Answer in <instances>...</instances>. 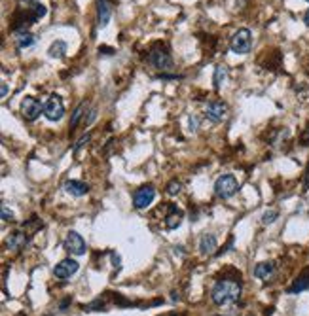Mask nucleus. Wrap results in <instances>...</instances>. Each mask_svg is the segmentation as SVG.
Returning a JSON list of instances; mask_svg holds the SVG:
<instances>
[{
  "mask_svg": "<svg viewBox=\"0 0 309 316\" xmlns=\"http://www.w3.org/2000/svg\"><path fill=\"white\" fill-rule=\"evenodd\" d=\"M239 295H241V282L233 281V279L218 281L213 286V290H211V299L218 307H224V305L237 301Z\"/></svg>",
  "mask_w": 309,
  "mask_h": 316,
  "instance_id": "1",
  "label": "nucleus"
},
{
  "mask_svg": "<svg viewBox=\"0 0 309 316\" xmlns=\"http://www.w3.org/2000/svg\"><path fill=\"white\" fill-rule=\"evenodd\" d=\"M239 189V184H237V178L233 176V174H222V176H218V180L215 182V193L216 197H220V199H230L233 195L237 193Z\"/></svg>",
  "mask_w": 309,
  "mask_h": 316,
  "instance_id": "2",
  "label": "nucleus"
},
{
  "mask_svg": "<svg viewBox=\"0 0 309 316\" xmlns=\"http://www.w3.org/2000/svg\"><path fill=\"white\" fill-rule=\"evenodd\" d=\"M252 48V34L249 29H239L230 40V50L237 55H247Z\"/></svg>",
  "mask_w": 309,
  "mask_h": 316,
  "instance_id": "3",
  "label": "nucleus"
},
{
  "mask_svg": "<svg viewBox=\"0 0 309 316\" xmlns=\"http://www.w3.org/2000/svg\"><path fill=\"white\" fill-rule=\"evenodd\" d=\"M44 115L50 120V122H59L63 115H65V104L61 101L59 95H50L48 101L44 102Z\"/></svg>",
  "mask_w": 309,
  "mask_h": 316,
  "instance_id": "4",
  "label": "nucleus"
},
{
  "mask_svg": "<svg viewBox=\"0 0 309 316\" xmlns=\"http://www.w3.org/2000/svg\"><path fill=\"white\" fill-rule=\"evenodd\" d=\"M154 199H156V187L150 186V184H148V186H143L133 193V207L137 210H143V209H146L148 205H152Z\"/></svg>",
  "mask_w": 309,
  "mask_h": 316,
  "instance_id": "5",
  "label": "nucleus"
},
{
  "mask_svg": "<svg viewBox=\"0 0 309 316\" xmlns=\"http://www.w3.org/2000/svg\"><path fill=\"white\" fill-rule=\"evenodd\" d=\"M66 252H71L74 256H84L86 254V241L82 239V235H78L76 231H68L66 233L65 241H63Z\"/></svg>",
  "mask_w": 309,
  "mask_h": 316,
  "instance_id": "6",
  "label": "nucleus"
},
{
  "mask_svg": "<svg viewBox=\"0 0 309 316\" xmlns=\"http://www.w3.org/2000/svg\"><path fill=\"white\" fill-rule=\"evenodd\" d=\"M148 63L158 70H173V57L165 50H154L148 55Z\"/></svg>",
  "mask_w": 309,
  "mask_h": 316,
  "instance_id": "7",
  "label": "nucleus"
},
{
  "mask_svg": "<svg viewBox=\"0 0 309 316\" xmlns=\"http://www.w3.org/2000/svg\"><path fill=\"white\" fill-rule=\"evenodd\" d=\"M78 261H74L72 258H66V259H61L57 265L53 267V274L61 279V281H66V279H71L72 274L78 273Z\"/></svg>",
  "mask_w": 309,
  "mask_h": 316,
  "instance_id": "8",
  "label": "nucleus"
},
{
  "mask_svg": "<svg viewBox=\"0 0 309 316\" xmlns=\"http://www.w3.org/2000/svg\"><path fill=\"white\" fill-rule=\"evenodd\" d=\"M42 110H44V106L40 104L38 99H35V97H27V99H23L21 114L27 122H35L36 117L42 114Z\"/></svg>",
  "mask_w": 309,
  "mask_h": 316,
  "instance_id": "9",
  "label": "nucleus"
},
{
  "mask_svg": "<svg viewBox=\"0 0 309 316\" xmlns=\"http://www.w3.org/2000/svg\"><path fill=\"white\" fill-rule=\"evenodd\" d=\"M205 115H207V120H211L213 123H220L228 117V106L220 101L209 102L207 108H205Z\"/></svg>",
  "mask_w": 309,
  "mask_h": 316,
  "instance_id": "10",
  "label": "nucleus"
},
{
  "mask_svg": "<svg viewBox=\"0 0 309 316\" xmlns=\"http://www.w3.org/2000/svg\"><path fill=\"white\" fill-rule=\"evenodd\" d=\"M182 220H184V212H182L177 205L169 203V205H167V216H165V220H163L167 229H177L180 223H182Z\"/></svg>",
  "mask_w": 309,
  "mask_h": 316,
  "instance_id": "11",
  "label": "nucleus"
},
{
  "mask_svg": "<svg viewBox=\"0 0 309 316\" xmlns=\"http://www.w3.org/2000/svg\"><path fill=\"white\" fill-rule=\"evenodd\" d=\"M309 290V267L303 269V273H300L296 276V281L292 282V286L288 288V294H300V292H305Z\"/></svg>",
  "mask_w": 309,
  "mask_h": 316,
  "instance_id": "12",
  "label": "nucleus"
},
{
  "mask_svg": "<svg viewBox=\"0 0 309 316\" xmlns=\"http://www.w3.org/2000/svg\"><path fill=\"white\" fill-rule=\"evenodd\" d=\"M273 274H275V265L271 261H262V263H258V265L254 267V276L260 279V281L267 282L269 279H273Z\"/></svg>",
  "mask_w": 309,
  "mask_h": 316,
  "instance_id": "13",
  "label": "nucleus"
},
{
  "mask_svg": "<svg viewBox=\"0 0 309 316\" xmlns=\"http://www.w3.org/2000/svg\"><path fill=\"white\" fill-rule=\"evenodd\" d=\"M110 14L112 10H110L108 0H97V25L99 27H107L110 21Z\"/></svg>",
  "mask_w": 309,
  "mask_h": 316,
  "instance_id": "14",
  "label": "nucleus"
},
{
  "mask_svg": "<svg viewBox=\"0 0 309 316\" xmlns=\"http://www.w3.org/2000/svg\"><path fill=\"white\" fill-rule=\"evenodd\" d=\"M65 191L71 193L72 197H84L89 191V186L80 182V180H66L65 182Z\"/></svg>",
  "mask_w": 309,
  "mask_h": 316,
  "instance_id": "15",
  "label": "nucleus"
},
{
  "mask_svg": "<svg viewBox=\"0 0 309 316\" xmlns=\"http://www.w3.org/2000/svg\"><path fill=\"white\" fill-rule=\"evenodd\" d=\"M216 246H218V243H216V237L213 233H205L201 237V241H199V252H201L203 256L215 254Z\"/></svg>",
  "mask_w": 309,
  "mask_h": 316,
  "instance_id": "16",
  "label": "nucleus"
},
{
  "mask_svg": "<svg viewBox=\"0 0 309 316\" xmlns=\"http://www.w3.org/2000/svg\"><path fill=\"white\" fill-rule=\"evenodd\" d=\"M36 42L35 34H30L27 29L23 30H15V44H17V48H21V50H27V48H30L32 44Z\"/></svg>",
  "mask_w": 309,
  "mask_h": 316,
  "instance_id": "17",
  "label": "nucleus"
},
{
  "mask_svg": "<svg viewBox=\"0 0 309 316\" xmlns=\"http://www.w3.org/2000/svg\"><path fill=\"white\" fill-rule=\"evenodd\" d=\"M27 235L25 233H21V231H15V233H12L10 235V239H8V248L10 250H21L23 246L27 245Z\"/></svg>",
  "mask_w": 309,
  "mask_h": 316,
  "instance_id": "18",
  "label": "nucleus"
},
{
  "mask_svg": "<svg viewBox=\"0 0 309 316\" xmlns=\"http://www.w3.org/2000/svg\"><path fill=\"white\" fill-rule=\"evenodd\" d=\"M48 53H50V57H53V59H61L66 53V44L63 42V40H55V42L50 46Z\"/></svg>",
  "mask_w": 309,
  "mask_h": 316,
  "instance_id": "19",
  "label": "nucleus"
},
{
  "mask_svg": "<svg viewBox=\"0 0 309 316\" xmlns=\"http://www.w3.org/2000/svg\"><path fill=\"white\" fill-rule=\"evenodd\" d=\"M86 110H87V102L78 104V108L74 110V114H72V117H71V129H76V127H78V123L82 122V117H84V114H86Z\"/></svg>",
  "mask_w": 309,
  "mask_h": 316,
  "instance_id": "20",
  "label": "nucleus"
},
{
  "mask_svg": "<svg viewBox=\"0 0 309 316\" xmlns=\"http://www.w3.org/2000/svg\"><path fill=\"white\" fill-rule=\"evenodd\" d=\"M226 76H228V72H226V66L218 65L215 68V78H213V84H215V89H220L222 84L226 82Z\"/></svg>",
  "mask_w": 309,
  "mask_h": 316,
  "instance_id": "21",
  "label": "nucleus"
},
{
  "mask_svg": "<svg viewBox=\"0 0 309 316\" xmlns=\"http://www.w3.org/2000/svg\"><path fill=\"white\" fill-rule=\"evenodd\" d=\"M182 191V184H180L179 180H173L167 184V193L169 195H179Z\"/></svg>",
  "mask_w": 309,
  "mask_h": 316,
  "instance_id": "22",
  "label": "nucleus"
},
{
  "mask_svg": "<svg viewBox=\"0 0 309 316\" xmlns=\"http://www.w3.org/2000/svg\"><path fill=\"white\" fill-rule=\"evenodd\" d=\"M277 216H279V212H277V210H267L266 214L262 216V223H273L275 220H277Z\"/></svg>",
  "mask_w": 309,
  "mask_h": 316,
  "instance_id": "23",
  "label": "nucleus"
},
{
  "mask_svg": "<svg viewBox=\"0 0 309 316\" xmlns=\"http://www.w3.org/2000/svg\"><path fill=\"white\" fill-rule=\"evenodd\" d=\"M2 220L4 222H12L14 220V212H10L6 205H2Z\"/></svg>",
  "mask_w": 309,
  "mask_h": 316,
  "instance_id": "24",
  "label": "nucleus"
},
{
  "mask_svg": "<svg viewBox=\"0 0 309 316\" xmlns=\"http://www.w3.org/2000/svg\"><path fill=\"white\" fill-rule=\"evenodd\" d=\"M86 142H89V135H86V137H82L78 140V144H76V146H74V153H78V150L80 148H82V146H84V144Z\"/></svg>",
  "mask_w": 309,
  "mask_h": 316,
  "instance_id": "25",
  "label": "nucleus"
},
{
  "mask_svg": "<svg viewBox=\"0 0 309 316\" xmlns=\"http://www.w3.org/2000/svg\"><path fill=\"white\" fill-rule=\"evenodd\" d=\"M300 142H302V146H309V125H307V129H303Z\"/></svg>",
  "mask_w": 309,
  "mask_h": 316,
  "instance_id": "26",
  "label": "nucleus"
},
{
  "mask_svg": "<svg viewBox=\"0 0 309 316\" xmlns=\"http://www.w3.org/2000/svg\"><path fill=\"white\" fill-rule=\"evenodd\" d=\"M190 125H192V131L197 129V125H199V122H197V117H190Z\"/></svg>",
  "mask_w": 309,
  "mask_h": 316,
  "instance_id": "27",
  "label": "nucleus"
},
{
  "mask_svg": "<svg viewBox=\"0 0 309 316\" xmlns=\"http://www.w3.org/2000/svg\"><path fill=\"white\" fill-rule=\"evenodd\" d=\"M112 259H114V267H118V269H120V258H118L116 254H112Z\"/></svg>",
  "mask_w": 309,
  "mask_h": 316,
  "instance_id": "28",
  "label": "nucleus"
},
{
  "mask_svg": "<svg viewBox=\"0 0 309 316\" xmlns=\"http://www.w3.org/2000/svg\"><path fill=\"white\" fill-rule=\"evenodd\" d=\"M6 93H8V86L6 84H2V91H0V95H2V97H6Z\"/></svg>",
  "mask_w": 309,
  "mask_h": 316,
  "instance_id": "29",
  "label": "nucleus"
},
{
  "mask_svg": "<svg viewBox=\"0 0 309 316\" xmlns=\"http://www.w3.org/2000/svg\"><path fill=\"white\" fill-rule=\"evenodd\" d=\"M303 23H305V25H309V10L305 12V15H303Z\"/></svg>",
  "mask_w": 309,
  "mask_h": 316,
  "instance_id": "30",
  "label": "nucleus"
},
{
  "mask_svg": "<svg viewBox=\"0 0 309 316\" xmlns=\"http://www.w3.org/2000/svg\"><path fill=\"white\" fill-rule=\"evenodd\" d=\"M309 186V167H307V173H305V187Z\"/></svg>",
  "mask_w": 309,
  "mask_h": 316,
  "instance_id": "31",
  "label": "nucleus"
},
{
  "mask_svg": "<svg viewBox=\"0 0 309 316\" xmlns=\"http://www.w3.org/2000/svg\"><path fill=\"white\" fill-rule=\"evenodd\" d=\"M305 2H309V0H305Z\"/></svg>",
  "mask_w": 309,
  "mask_h": 316,
  "instance_id": "32",
  "label": "nucleus"
}]
</instances>
